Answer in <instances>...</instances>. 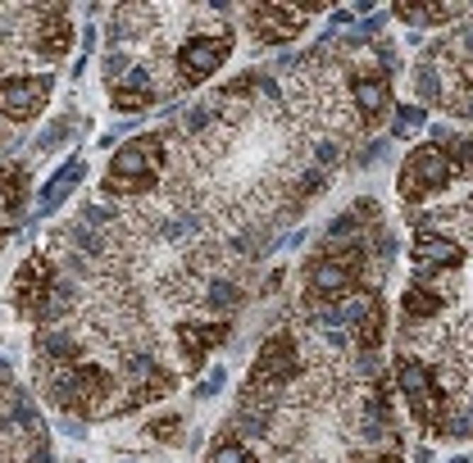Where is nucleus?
<instances>
[{"mask_svg":"<svg viewBox=\"0 0 473 463\" xmlns=\"http://www.w3.org/2000/svg\"><path fill=\"white\" fill-rule=\"evenodd\" d=\"M236 50V14L223 0L214 5L191 9V28L187 37L173 46V59H169V73H173V91H191V87H205L214 73L232 59Z\"/></svg>","mask_w":473,"mask_h":463,"instance_id":"obj_1","label":"nucleus"},{"mask_svg":"<svg viewBox=\"0 0 473 463\" xmlns=\"http://www.w3.org/2000/svg\"><path fill=\"white\" fill-rule=\"evenodd\" d=\"M169 168V132H137L110 155L101 177V200H142Z\"/></svg>","mask_w":473,"mask_h":463,"instance_id":"obj_2","label":"nucleus"},{"mask_svg":"<svg viewBox=\"0 0 473 463\" xmlns=\"http://www.w3.org/2000/svg\"><path fill=\"white\" fill-rule=\"evenodd\" d=\"M455 182H460V173H455V164H450L446 146H437V141H414L410 155L401 159L396 191H401L405 204H428V200L446 196Z\"/></svg>","mask_w":473,"mask_h":463,"instance_id":"obj_3","label":"nucleus"},{"mask_svg":"<svg viewBox=\"0 0 473 463\" xmlns=\"http://www.w3.org/2000/svg\"><path fill=\"white\" fill-rule=\"evenodd\" d=\"M346 100H351V114H355V123H360V132H378L396 110L392 73L378 69V64H355L346 73Z\"/></svg>","mask_w":473,"mask_h":463,"instance_id":"obj_4","label":"nucleus"},{"mask_svg":"<svg viewBox=\"0 0 473 463\" xmlns=\"http://www.w3.org/2000/svg\"><path fill=\"white\" fill-rule=\"evenodd\" d=\"M232 341V318H205L191 314L178 318L173 332H169V346H173V368L178 373H200L210 363L214 350H223Z\"/></svg>","mask_w":473,"mask_h":463,"instance_id":"obj_5","label":"nucleus"},{"mask_svg":"<svg viewBox=\"0 0 473 463\" xmlns=\"http://www.w3.org/2000/svg\"><path fill=\"white\" fill-rule=\"evenodd\" d=\"M314 14H324V5H246L236 9V28L260 46H287L309 28Z\"/></svg>","mask_w":473,"mask_h":463,"instance_id":"obj_6","label":"nucleus"},{"mask_svg":"<svg viewBox=\"0 0 473 463\" xmlns=\"http://www.w3.org/2000/svg\"><path fill=\"white\" fill-rule=\"evenodd\" d=\"M50 95H55V69L41 73H9L0 78V123L5 127H23L32 118L46 114Z\"/></svg>","mask_w":473,"mask_h":463,"instance_id":"obj_7","label":"nucleus"},{"mask_svg":"<svg viewBox=\"0 0 473 463\" xmlns=\"http://www.w3.org/2000/svg\"><path fill=\"white\" fill-rule=\"evenodd\" d=\"M364 286V277L351 264L332 259V254H309L300 264V291H305V305H346L355 291Z\"/></svg>","mask_w":473,"mask_h":463,"instance_id":"obj_8","label":"nucleus"},{"mask_svg":"<svg viewBox=\"0 0 473 463\" xmlns=\"http://www.w3.org/2000/svg\"><path fill=\"white\" fill-rule=\"evenodd\" d=\"M55 277H59L55 259H50V254H41V250H32L28 259H18L14 277H9L14 314L23 318V322H32V327H37L41 309H46V295H50V286H55Z\"/></svg>","mask_w":473,"mask_h":463,"instance_id":"obj_9","label":"nucleus"},{"mask_svg":"<svg viewBox=\"0 0 473 463\" xmlns=\"http://www.w3.org/2000/svg\"><path fill=\"white\" fill-rule=\"evenodd\" d=\"M410 254H414V273H423V277H460V268L469 259L465 241H455L442 228H414Z\"/></svg>","mask_w":473,"mask_h":463,"instance_id":"obj_10","label":"nucleus"},{"mask_svg":"<svg viewBox=\"0 0 473 463\" xmlns=\"http://www.w3.org/2000/svg\"><path fill=\"white\" fill-rule=\"evenodd\" d=\"M110 105L114 114H127V118H142L146 110H155V105H164V87H159V78L146 69L142 59L132 64V69L123 73V78L110 87Z\"/></svg>","mask_w":473,"mask_h":463,"instance_id":"obj_11","label":"nucleus"},{"mask_svg":"<svg viewBox=\"0 0 473 463\" xmlns=\"http://www.w3.org/2000/svg\"><path fill=\"white\" fill-rule=\"evenodd\" d=\"M455 291L446 286H423V282H410L401 295V327H433L437 318L450 309Z\"/></svg>","mask_w":473,"mask_h":463,"instance_id":"obj_12","label":"nucleus"},{"mask_svg":"<svg viewBox=\"0 0 473 463\" xmlns=\"http://www.w3.org/2000/svg\"><path fill=\"white\" fill-rule=\"evenodd\" d=\"M473 14L469 5H450V0H396L392 5V18H401V23L410 28H460L465 18Z\"/></svg>","mask_w":473,"mask_h":463,"instance_id":"obj_13","label":"nucleus"},{"mask_svg":"<svg viewBox=\"0 0 473 463\" xmlns=\"http://www.w3.org/2000/svg\"><path fill=\"white\" fill-rule=\"evenodd\" d=\"M410 87H414V105H423V110H442V100H446V87H442V69H437V59L428 55H418L410 64Z\"/></svg>","mask_w":473,"mask_h":463,"instance_id":"obj_14","label":"nucleus"},{"mask_svg":"<svg viewBox=\"0 0 473 463\" xmlns=\"http://www.w3.org/2000/svg\"><path fill=\"white\" fill-rule=\"evenodd\" d=\"M423 123H428L423 105H396L392 118H387V141H418Z\"/></svg>","mask_w":473,"mask_h":463,"instance_id":"obj_15","label":"nucleus"},{"mask_svg":"<svg viewBox=\"0 0 473 463\" xmlns=\"http://www.w3.org/2000/svg\"><path fill=\"white\" fill-rule=\"evenodd\" d=\"M78 132V114H59L55 123H46L41 127V136L32 141V155H46V150H55V146H64L69 136Z\"/></svg>","mask_w":473,"mask_h":463,"instance_id":"obj_16","label":"nucleus"},{"mask_svg":"<svg viewBox=\"0 0 473 463\" xmlns=\"http://www.w3.org/2000/svg\"><path fill=\"white\" fill-rule=\"evenodd\" d=\"M137 64V55H127V50H105L101 55V73H105V87H114L118 78H123L127 69Z\"/></svg>","mask_w":473,"mask_h":463,"instance_id":"obj_17","label":"nucleus"},{"mask_svg":"<svg viewBox=\"0 0 473 463\" xmlns=\"http://www.w3.org/2000/svg\"><path fill=\"white\" fill-rule=\"evenodd\" d=\"M150 440H164V445H173V440L182 436V414H169V418H155V423L146 427Z\"/></svg>","mask_w":473,"mask_h":463,"instance_id":"obj_18","label":"nucleus"},{"mask_svg":"<svg viewBox=\"0 0 473 463\" xmlns=\"http://www.w3.org/2000/svg\"><path fill=\"white\" fill-rule=\"evenodd\" d=\"M223 382H228V368H210V373L196 382V400H214V395L223 391Z\"/></svg>","mask_w":473,"mask_h":463,"instance_id":"obj_19","label":"nucleus"},{"mask_svg":"<svg viewBox=\"0 0 473 463\" xmlns=\"http://www.w3.org/2000/svg\"><path fill=\"white\" fill-rule=\"evenodd\" d=\"M387 18H392L387 9H382V14H369V18L360 23V37H378V32H387Z\"/></svg>","mask_w":473,"mask_h":463,"instance_id":"obj_20","label":"nucleus"},{"mask_svg":"<svg viewBox=\"0 0 473 463\" xmlns=\"http://www.w3.org/2000/svg\"><path fill=\"white\" fill-rule=\"evenodd\" d=\"M96 37H101V32H96V23H87V28H82V50H87V55L96 50Z\"/></svg>","mask_w":473,"mask_h":463,"instance_id":"obj_21","label":"nucleus"},{"mask_svg":"<svg viewBox=\"0 0 473 463\" xmlns=\"http://www.w3.org/2000/svg\"><path fill=\"white\" fill-rule=\"evenodd\" d=\"M9 236H14V223H5V218H0V245H5Z\"/></svg>","mask_w":473,"mask_h":463,"instance_id":"obj_22","label":"nucleus"},{"mask_svg":"<svg viewBox=\"0 0 473 463\" xmlns=\"http://www.w3.org/2000/svg\"><path fill=\"white\" fill-rule=\"evenodd\" d=\"M9 132H14V127H5V123H0V146H5V141H9Z\"/></svg>","mask_w":473,"mask_h":463,"instance_id":"obj_23","label":"nucleus"},{"mask_svg":"<svg viewBox=\"0 0 473 463\" xmlns=\"http://www.w3.org/2000/svg\"><path fill=\"white\" fill-rule=\"evenodd\" d=\"M446 463H473V459H446Z\"/></svg>","mask_w":473,"mask_h":463,"instance_id":"obj_24","label":"nucleus"}]
</instances>
